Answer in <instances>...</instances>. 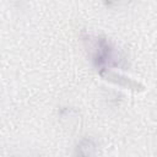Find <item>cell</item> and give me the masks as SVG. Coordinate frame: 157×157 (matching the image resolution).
I'll return each instance as SVG.
<instances>
[{"label": "cell", "instance_id": "cell-1", "mask_svg": "<svg viewBox=\"0 0 157 157\" xmlns=\"http://www.w3.org/2000/svg\"><path fill=\"white\" fill-rule=\"evenodd\" d=\"M83 40L88 43L91 60L98 74L104 70H112L110 67L126 69L129 66L124 53L107 37L87 36Z\"/></svg>", "mask_w": 157, "mask_h": 157}, {"label": "cell", "instance_id": "cell-2", "mask_svg": "<svg viewBox=\"0 0 157 157\" xmlns=\"http://www.w3.org/2000/svg\"><path fill=\"white\" fill-rule=\"evenodd\" d=\"M104 80L109 81V82H113L118 86H121V87H125V88H129V90H134V91H141L144 90V86L141 83H139L137 81H134L132 78L130 77H126V76H123L113 70H104L99 74Z\"/></svg>", "mask_w": 157, "mask_h": 157}, {"label": "cell", "instance_id": "cell-3", "mask_svg": "<svg viewBox=\"0 0 157 157\" xmlns=\"http://www.w3.org/2000/svg\"><path fill=\"white\" fill-rule=\"evenodd\" d=\"M97 153V144L92 137L81 139L72 153V157H96Z\"/></svg>", "mask_w": 157, "mask_h": 157}]
</instances>
